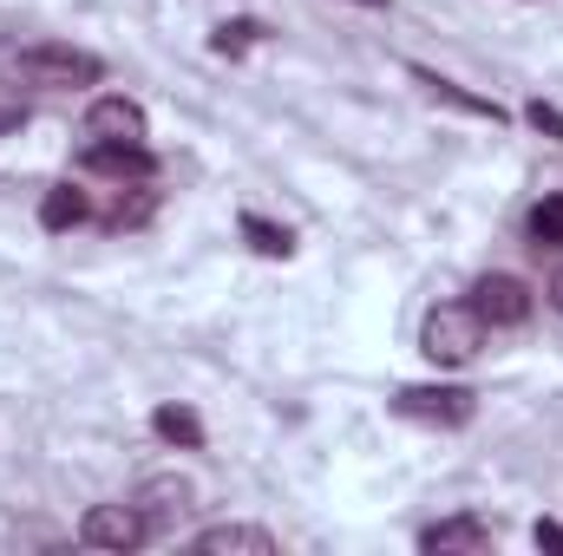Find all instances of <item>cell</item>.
I'll return each instance as SVG.
<instances>
[{
    "label": "cell",
    "mask_w": 563,
    "mask_h": 556,
    "mask_svg": "<svg viewBox=\"0 0 563 556\" xmlns=\"http://www.w3.org/2000/svg\"><path fill=\"white\" fill-rule=\"evenodd\" d=\"M190 551H250V556H276V537L269 531H256V524H210V531H197L190 537Z\"/></svg>",
    "instance_id": "cell-9"
},
{
    "label": "cell",
    "mask_w": 563,
    "mask_h": 556,
    "mask_svg": "<svg viewBox=\"0 0 563 556\" xmlns=\"http://www.w3.org/2000/svg\"><path fill=\"white\" fill-rule=\"evenodd\" d=\"M243 236H250L256 256H295V236L282 223H269V216H243Z\"/></svg>",
    "instance_id": "cell-15"
},
{
    "label": "cell",
    "mask_w": 563,
    "mask_h": 556,
    "mask_svg": "<svg viewBox=\"0 0 563 556\" xmlns=\"http://www.w3.org/2000/svg\"><path fill=\"white\" fill-rule=\"evenodd\" d=\"M394 413L420 419V425H465V419L478 413V400H472L465 387H400Z\"/></svg>",
    "instance_id": "cell-4"
},
{
    "label": "cell",
    "mask_w": 563,
    "mask_h": 556,
    "mask_svg": "<svg viewBox=\"0 0 563 556\" xmlns=\"http://www.w3.org/2000/svg\"><path fill=\"white\" fill-rule=\"evenodd\" d=\"M525 119H531V125H538L544 138H558V144H563V112H558V105H544V99H531V105H525Z\"/></svg>",
    "instance_id": "cell-18"
},
{
    "label": "cell",
    "mask_w": 563,
    "mask_h": 556,
    "mask_svg": "<svg viewBox=\"0 0 563 556\" xmlns=\"http://www.w3.org/2000/svg\"><path fill=\"white\" fill-rule=\"evenodd\" d=\"M420 551L426 556H478V551H492V524H478V518H445V524L420 531Z\"/></svg>",
    "instance_id": "cell-8"
},
{
    "label": "cell",
    "mask_w": 563,
    "mask_h": 556,
    "mask_svg": "<svg viewBox=\"0 0 563 556\" xmlns=\"http://www.w3.org/2000/svg\"><path fill=\"white\" fill-rule=\"evenodd\" d=\"M0 73L20 79V86H46V92H73V86H99V59L79 53V46H7L0 53Z\"/></svg>",
    "instance_id": "cell-1"
},
{
    "label": "cell",
    "mask_w": 563,
    "mask_h": 556,
    "mask_svg": "<svg viewBox=\"0 0 563 556\" xmlns=\"http://www.w3.org/2000/svg\"><path fill=\"white\" fill-rule=\"evenodd\" d=\"M472 308L485 314V327H525L531 321V288L518 276H485L472 288Z\"/></svg>",
    "instance_id": "cell-5"
},
{
    "label": "cell",
    "mask_w": 563,
    "mask_h": 556,
    "mask_svg": "<svg viewBox=\"0 0 563 556\" xmlns=\"http://www.w3.org/2000/svg\"><path fill=\"white\" fill-rule=\"evenodd\" d=\"M420 347H426V360H439V367H465L485 347V314L472 301H439L420 327Z\"/></svg>",
    "instance_id": "cell-2"
},
{
    "label": "cell",
    "mask_w": 563,
    "mask_h": 556,
    "mask_svg": "<svg viewBox=\"0 0 563 556\" xmlns=\"http://www.w3.org/2000/svg\"><path fill=\"white\" fill-rule=\"evenodd\" d=\"M413 79L426 86V99H439V105H459V112H472V119H505V105L498 99H478V92H465V86H452V79H439V73H426V66H413Z\"/></svg>",
    "instance_id": "cell-10"
},
{
    "label": "cell",
    "mask_w": 563,
    "mask_h": 556,
    "mask_svg": "<svg viewBox=\"0 0 563 556\" xmlns=\"http://www.w3.org/2000/svg\"><path fill=\"white\" fill-rule=\"evenodd\" d=\"M361 7H387V0H361Z\"/></svg>",
    "instance_id": "cell-21"
},
{
    "label": "cell",
    "mask_w": 563,
    "mask_h": 556,
    "mask_svg": "<svg viewBox=\"0 0 563 556\" xmlns=\"http://www.w3.org/2000/svg\"><path fill=\"white\" fill-rule=\"evenodd\" d=\"M531 243H538V249H558L563 243V197H544V203L531 210Z\"/></svg>",
    "instance_id": "cell-16"
},
{
    "label": "cell",
    "mask_w": 563,
    "mask_h": 556,
    "mask_svg": "<svg viewBox=\"0 0 563 556\" xmlns=\"http://www.w3.org/2000/svg\"><path fill=\"white\" fill-rule=\"evenodd\" d=\"M551 301H558V308H563V269H558V276H551Z\"/></svg>",
    "instance_id": "cell-20"
},
{
    "label": "cell",
    "mask_w": 563,
    "mask_h": 556,
    "mask_svg": "<svg viewBox=\"0 0 563 556\" xmlns=\"http://www.w3.org/2000/svg\"><path fill=\"white\" fill-rule=\"evenodd\" d=\"M151 531H157V524L144 518V504H92L86 524H79V537H86L92 551H139Z\"/></svg>",
    "instance_id": "cell-3"
},
{
    "label": "cell",
    "mask_w": 563,
    "mask_h": 556,
    "mask_svg": "<svg viewBox=\"0 0 563 556\" xmlns=\"http://www.w3.org/2000/svg\"><path fill=\"white\" fill-rule=\"evenodd\" d=\"M151 432H157L164 445H184V452H203V419L190 413V407H157V413H151Z\"/></svg>",
    "instance_id": "cell-12"
},
{
    "label": "cell",
    "mask_w": 563,
    "mask_h": 556,
    "mask_svg": "<svg viewBox=\"0 0 563 556\" xmlns=\"http://www.w3.org/2000/svg\"><path fill=\"white\" fill-rule=\"evenodd\" d=\"M151 210H157V197H151L144 184H132V190H119V203L106 210V230H139V223H151Z\"/></svg>",
    "instance_id": "cell-14"
},
{
    "label": "cell",
    "mask_w": 563,
    "mask_h": 556,
    "mask_svg": "<svg viewBox=\"0 0 563 556\" xmlns=\"http://www.w3.org/2000/svg\"><path fill=\"white\" fill-rule=\"evenodd\" d=\"M139 504H151L157 518H164L170 504L184 511V504H190V485H177V478H151V485H144V491H139ZM157 518H151V524H157Z\"/></svg>",
    "instance_id": "cell-17"
},
{
    "label": "cell",
    "mask_w": 563,
    "mask_h": 556,
    "mask_svg": "<svg viewBox=\"0 0 563 556\" xmlns=\"http://www.w3.org/2000/svg\"><path fill=\"white\" fill-rule=\"evenodd\" d=\"M92 210H86V197L73 190V184H53L46 197H40V230H79Z\"/></svg>",
    "instance_id": "cell-11"
},
{
    "label": "cell",
    "mask_w": 563,
    "mask_h": 556,
    "mask_svg": "<svg viewBox=\"0 0 563 556\" xmlns=\"http://www.w3.org/2000/svg\"><path fill=\"white\" fill-rule=\"evenodd\" d=\"M86 132L99 144H144V105L132 99H92V112H86Z\"/></svg>",
    "instance_id": "cell-6"
},
{
    "label": "cell",
    "mask_w": 563,
    "mask_h": 556,
    "mask_svg": "<svg viewBox=\"0 0 563 556\" xmlns=\"http://www.w3.org/2000/svg\"><path fill=\"white\" fill-rule=\"evenodd\" d=\"M263 33H269V26H263V20H223V26H217V33H210V46H217V53H223V59H243V53H250V46H263Z\"/></svg>",
    "instance_id": "cell-13"
},
{
    "label": "cell",
    "mask_w": 563,
    "mask_h": 556,
    "mask_svg": "<svg viewBox=\"0 0 563 556\" xmlns=\"http://www.w3.org/2000/svg\"><path fill=\"white\" fill-rule=\"evenodd\" d=\"M86 170H99V177H112V184H151V151L144 144H86Z\"/></svg>",
    "instance_id": "cell-7"
},
{
    "label": "cell",
    "mask_w": 563,
    "mask_h": 556,
    "mask_svg": "<svg viewBox=\"0 0 563 556\" xmlns=\"http://www.w3.org/2000/svg\"><path fill=\"white\" fill-rule=\"evenodd\" d=\"M531 544H538V551H563V524H538Z\"/></svg>",
    "instance_id": "cell-19"
}]
</instances>
